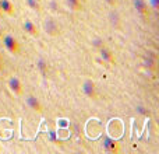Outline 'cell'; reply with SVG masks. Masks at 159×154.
I'll list each match as a JSON object with an SVG mask.
<instances>
[{
  "label": "cell",
  "mask_w": 159,
  "mask_h": 154,
  "mask_svg": "<svg viewBox=\"0 0 159 154\" xmlns=\"http://www.w3.org/2000/svg\"><path fill=\"white\" fill-rule=\"evenodd\" d=\"M43 30H45V32L50 36H57L61 32L60 24H59L55 18H52V17H49V18H46L43 21Z\"/></svg>",
  "instance_id": "1"
},
{
  "label": "cell",
  "mask_w": 159,
  "mask_h": 154,
  "mask_svg": "<svg viewBox=\"0 0 159 154\" xmlns=\"http://www.w3.org/2000/svg\"><path fill=\"white\" fill-rule=\"evenodd\" d=\"M3 42H4L6 49L10 53H13V55H18L20 53V49H21V48H20V42L17 41L13 35H6Z\"/></svg>",
  "instance_id": "2"
},
{
  "label": "cell",
  "mask_w": 159,
  "mask_h": 154,
  "mask_svg": "<svg viewBox=\"0 0 159 154\" xmlns=\"http://www.w3.org/2000/svg\"><path fill=\"white\" fill-rule=\"evenodd\" d=\"M134 4H135V8H137V13L140 14V17L144 20V21H147V20L149 18V6H148V3H147L145 0H135Z\"/></svg>",
  "instance_id": "3"
},
{
  "label": "cell",
  "mask_w": 159,
  "mask_h": 154,
  "mask_svg": "<svg viewBox=\"0 0 159 154\" xmlns=\"http://www.w3.org/2000/svg\"><path fill=\"white\" fill-rule=\"evenodd\" d=\"M8 88H10V91L14 95H22V93H24L22 83L20 81V79H17V77H11V79L8 80Z\"/></svg>",
  "instance_id": "4"
},
{
  "label": "cell",
  "mask_w": 159,
  "mask_h": 154,
  "mask_svg": "<svg viewBox=\"0 0 159 154\" xmlns=\"http://www.w3.org/2000/svg\"><path fill=\"white\" fill-rule=\"evenodd\" d=\"M82 90H84L85 95L89 97V98L95 99L96 95H98V93H96V87H95V83L92 81V80H87V81L84 83V85H82Z\"/></svg>",
  "instance_id": "5"
},
{
  "label": "cell",
  "mask_w": 159,
  "mask_h": 154,
  "mask_svg": "<svg viewBox=\"0 0 159 154\" xmlns=\"http://www.w3.org/2000/svg\"><path fill=\"white\" fill-rule=\"evenodd\" d=\"M0 10L3 14H7V16H14V13H16L14 4L10 0H0Z\"/></svg>",
  "instance_id": "6"
},
{
  "label": "cell",
  "mask_w": 159,
  "mask_h": 154,
  "mask_svg": "<svg viewBox=\"0 0 159 154\" xmlns=\"http://www.w3.org/2000/svg\"><path fill=\"white\" fill-rule=\"evenodd\" d=\"M22 28H24V30L27 31V32L30 34L31 36H35V38H38V36H39V30H38V27H36V25L34 24L31 20H25V22L22 24Z\"/></svg>",
  "instance_id": "7"
},
{
  "label": "cell",
  "mask_w": 159,
  "mask_h": 154,
  "mask_svg": "<svg viewBox=\"0 0 159 154\" xmlns=\"http://www.w3.org/2000/svg\"><path fill=\"white\" fill-rule=\"evenodd\" d=\"M27 105L31 108V109L36 111V112H42V109H43L41 101H39L36 97H34V95H28L27 97Z\"/></svg>",
  "instance_id": "8"
},
{
  "label": "cell",
  "mask_w": 159,
  "mask_h": 154,
  "mask_svg": "<svg viewBox=\"0 0 159 154\" xmlns=\"http://www.w3.org/2000/svg\"><path fill=\"white\" fill-rule=\"evenodd\" d=\"M101 56H102V59H103L105 62H107V63H110V65H113L116 62L115 53H113L112 51H110L109 48H106V46L101 48Z\"/></svg>",
  "instance_id": "9"
},
{
  "label": "cell",
  "mask_w": 159,
  "mask_h": 154,
  "mask_svg": "<svg viewBox=\"0 0 159 154\" xmlns=\"http://www.w3.org/2000/svg\"><path fill=\"white\" fill-rule=\"evenodd\" d=\"M103 147H105V150H106V152H109V153H117V152H119V144H117V142L110 140V139H106V140H105Z\"/></svg>",
  "instance_id": "10"
},
{
  "label": "cell",
  "mask_w": 159,
  "mask_h": 154,
  "mask_svg": "<svg viewBox=\"0 0 159 154\" xmlns=\"http://www.w3.org/2000/svg\"><path fill=\"white\" fill-rule=\"evenodd\" d=\"M67 6H69L73 11L82 10V2L81 0H67Z\"/></svg>",
  "instance_id": "11"
},
{
  "label": "cell",
  "mask_w": 159,
  "mask_h": 154,
  "mask_svg": "<svg viewBox=\"0 0 159 154\" xmlns=\"http://www.w3.org/2000/svg\"><path fill=\"white\" fill-rule=\"evenodd\" d=\"M27 3L31 8H34V10H39V8H41V4H39L38 0H27Z\"/></svg>",
  "instance_id": "12"
},
{
  "label": "cell",
  "mask_w": 159,
  "mask_h": 154,
  "mask_svg": "<svg viewBox=\"0 0 159 154\" xmlns=\"http://www.w3.org/2000/svg\"><path fill=\"white\" fill-rule=\"evenodd\" d=\"M38 66H39V69L42 70V73H43V75H48V72H46V70H48V65L46 63H43V62H39Z\"/></svg>",
  "instance_id": "13"
},
{
  "label": "cell",
  "mask_w": 159,
  "mask_h": 154,
  "mask_svg": "<svg viewBox=\"0 0 159 154\" xmlns=\"http://www.w3.org/2000/svg\"><path fill=\"white\" fill-rule=\"evenodd\" d=\"M106 3H107L109 6H115V4H116V0H106Z\"/></svg>",
  "instance_id": "14"
},
{
  "label": "cell",
  "mask_w": 159,
  "mask_h": 154,
  "mask_svg": "<svg viewBox=\"0 0 159 154\" xmlns=\"http://www.w3.org/2000/svg\"><path fill=\"white\" fill-rule=\"evenodd\" d=\"M0 69H3V59H2V53H0Z\"/></svg>",
  "instance_id": "15"
},
{
  "label": "cell",
  "mask_w": 159,
  "mask_h": 154,
  "mask_svg": "<svg viewBox=\"0 0 159 154\" xmlns=\"http://www.w3.org/2000/svg\"><path fill=\"white\" fill-rule=\"evenodd\" d=\"M0 16H3V13H2V10H0Z\"/></svg>",
  "instance_id": "16"
}]
</instances>
